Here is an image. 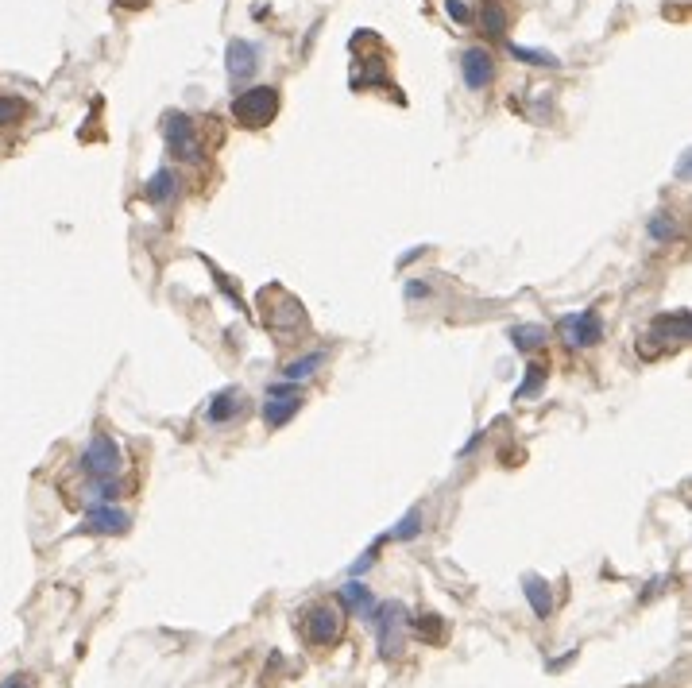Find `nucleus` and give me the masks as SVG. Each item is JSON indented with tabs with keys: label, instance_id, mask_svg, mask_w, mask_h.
<instances>
[{
	"label": "nucleus",
	"instance_id": "nucleus-1",
	"mask_svg": "<svg viewBox=\"0 0 692 688\" xmlns=\"http://www.w3.org/2000/svg\"><path fill=\"white\" fill-rule=\"evenodd\" d=\"M685 344H689V310H677V314H662L650 321V329L638 337V356L658 360V356L677 352Z\"/></svg>",
	"mask_w": 692,
	"mask_h": 688
},
{
	"label": "nucleus",
	"instance_id": "nucleus-2",
	"mask_svg": "<svg viewBox=\"0 0 692 688\" xmlns=\"http://www.w3.org/2000/svg\"><path fill=\"white\" fill-rule=\"evenodd\" d=\"M260 310H263V325H267L275 337H294L298 329H306V310H302V302L283 287H263Z\"/></svg>",
	"mask_w": 692,
	"mask_h": 688
},
{
	"label": "nucleus",
	"instance_id": "nucleus-3",
	"mask_svg": "<svg viewBox=\"0 0 692 688\" xmlns=\"http://www.w3.org/2000/svg\"><path fill=\"white\" fill-rule=\"evenodd\" d=\"M279 113V89L275 86H256V89H244V93H236V101H232V120L240 124V128H267L271 120Z\"/></svg>",
	"mask_w": 692,
	"mask_h": 688
},
{
	"label": "nucleus",
	"instance_id": "nucleus-4",
	"mask_svg": "<svg viewBox=\"0 0 692 688\" xmlns=\"http://www.w3.org/2000/svg\"><path fill=\"white\" fill-rule=\"evenodd\" d=\"M368 623L375 627V638H379V654H383V658H395V654L403 650L406 627H410L403 603H395V600L375 603L372 615H368Z\"/></svg>",
	"mask_w": 692,
	"mask_h": 688
},
{
	"label": "nucleus",
	"instance_id": "nucleus-5",
	"mask_svg": "<svg viewBox=\"0 0 692 688\" xmlns=\"http://www.w3.org/2000/svg\"><path fill=\"white\" fill-rule=\"evenodd\" d=\"M120 464H124L120 445H116L109 433H93L89 445H86V453H82V468H86L89 480H116Z\"/></svg>",
	"mask_w": 692,
	"mask_h": 688
},
{
	"label": "nucleus",
	"instance_id": "nucleus-6",
	"mask_svg": "<svg viewBox=\"0 0 692 688\" xmlns=\"http://www.w3.org/2000/svg\"><path fill=\"white\" fill-rule=\"evenodd\" d=\"M163 140L174 159H186V163H198L202 159V144H198V128L186 113H167L163 116Z\"/></svg>",
	"mask_w": 692,
	"mask_h": 688
},
{
	"label": "nucleus",
	"instance_id": "nucleus-7",
	"mask_svg": "<svg viewBox=\"0 0 692 688\" xmlns=\"http://www.w3.org/2000/svg\"><path fill=\"white\" fill-rule=\"evenodd\" d=\"M306 638L314 642V646H333V642H341V631H345V615L333 607V603H318V607H310L306 611Z\"/></svg>",
	"mask_w": 692,
	"mask_h": 688
},
{
	"label": "nucleus",
	"instance_id": "nucleus-8",
	"mask_svg": "<svg viewBox=\"0 0 692 688\" xmlns=\"http://www.w3.org/2000/svg\"><path fill=\"white\" fill-rule=\"evenodd\" d=\"M561 337L573 348H592V344L604 341V321H600V310H584V314H569L561 317Z\"/></svg>",
	"mask_w": 692,
	"mask_h": 688
},
{
	"label": "nucleus",
	"instance_id": "nucleus-9",
	"mask_svg": "<svg viewBox=\"0 0 692 688\" xmlns=\"http://www.w3.org/2000/svg\"><path fill=\"white\" fill-rule=\"evenodd\" d=\"M302 410V391L298 387H267V402H263V422L271 430H283L290 418Z\"/></svg>",
	"mask_w": 692,
	"mask_h": 688
},
{
	"label": "nucleus",
	"instance_id": "nucleus-10",
	"mask_svg": "<svg viewBox=\"0 0 692 688\" xmlns=\"http://www.w3.org/2000/svg\"><path fill=\"white\" fill-rule=\"evenodd\" d=\"M225 70H229L232 82H248L260 70V47L248 39H232L229 51H225Z\"/></svg>",
	"mask_w": 692,
	"mask_h": 688
},
{
	"label": "nucleus",
	"instance_id": "nucleus-11",
	"mask_svg": "<svg viewBox=\"0 0 692 688\" xmlns=\"http://www.w3.org/2000/svg\"><path fill=\"white\" fill-rule=\"evenodd\" d=\"M244 406H248V395L240 391V387H225V391H217L209 406H205V422L209 426H229L232 418H240L244 414Z\"/></svg>",
	"mask_w": 692,
	"mask_h": 688
},
{
	"label": "nucleus",
	"instance_id": "nucleus-12",
	"mask_svg": "<svg viewBox=\"0 0 692 688\" xmlns=\"http://www.w3.org/2000/svg\"><path fill=\"white\" fill-rule=\"evenodd\" d=\"M461 74H464V86L468 89H488L491 78H495V66H491V51L488 47H468L461 55Z\"/></svg>",
	"mask_w": 692,
	"mask_h": 688
},
{
	"label": "nucleus",
	"instance_id": "nucleus-13",
	"mask_svg": "<svg viewBox=\"0 0 692 688\" xmlns=\"http://www.w3.org/2000/svg\"><path fill=\"white\" fill-rule=\"evenodd\" d=\"M82 526H86L89 534H124L132 526V518L124 515V511H116L113 503H93Z\"/></svg>",
	"mask_w": 692,
	"mask_h": 688
},
{
	"label": "nucleus",
	"instance_id": "nucleus-14",
	"mask_svg": "<svg viewBox=\"0 0 692 688\" xmlns=\"http://www.w3.org/2000/svg\"><path fill=\"white\" fill-rule=\"evenodd\" d=\"M174 194H178V178H174L171 167H159V171L147 178L144 198L151 201V205H167V201H174Z\"/></svg>",
	"mask_w": 692,
	"mask_h": 688
},
{
	"label": "nucleus",
	"instance_id": "nucleus-15",
	"mask_svg": "<svg viewBox=\"0 0 692 688\" xmlns=\"http://www.w3.org/2000/svg\"><path fill=\"white\" fill-rule=\"evenodd\" d=\"M522 592H526V600L534 607V615L538 619H549V611H553V592H549V584L542 576H526L522 580Z\"/></svg>",
	"mask_w": 692,
	"mask_h": 688
},
{
	"label": "nucleus",
	"instance_id": "nucleus-16",
	"mask_svg": "<svg viewBox=\"0 0 692 688\" xmlns=\"http://www.w3.org/2000/svg\"><path fill=\"white\" fill-rule=\"evenodd\" d=\"M341 603H345L352 615H360V619H368V615H372V607H375L372 592H368L364 584H356V580L341 588Z\"/></svg>",
	"mask_w": 692,
	"mask_h": 688
},
{
	"label": "nucleus",
	"instance_id": "nucleus-17",
	"mask_svg": "<svg viewBox=\"0 0 692 688\" xmlns=\"http://www.w3.org/2000/svg\"><path fill=\"white\" fill-rule=\"evenodd\" d=\"M352 86H387V62L383 58H364V70H352Z\"/></svg>",
	"mask_w": 692,
	"mask_h": 688
},
{
	"label": "nucleus",
	"instance_id": "nucleus-18",
	"mask_svg": "<svg viewBox=\"0 0 692 688\" xmlns=\"http://www.w3.org/2000/svg\"><path fill=\"white\" fill-rule=\"evenodd\" d=\"M546 337L549 333L542 329V325H515V329H511V344H515L519 352H534V348H542Z\"/></svg>",
	"mask_w": 692,
	"mask_h": 688
},
{
	"label": "nucleus",
	"instance_id": "nucleus-19",
	"mask_svg": "<svg viewBox=\"0 0 692 688\" xmlns=\"http://www.w3.org/2000/svg\"><path fill=\"white\" fill-rule=\"evenodd\" d=\"M321 364H325V352H310V356H298V360H290L283 375H287L290 383H298V379H310V375L318 372Z\"/></svg>",
	"mask_w": 692,
	"mask_h": 688
},
{
	"label": "nucleus",
	"instance_id": "nucleus-20",
	"mask_svg": "<svg viewBox=\"0 0 692 688\" xmlns=\"http://www.w3.org/2000/svg\"><path fill=\"white\" fill-rule=\"evenodd\" d=\"M546 368L542 364H530L526 368V379H522V387L515 391V402H522V399H530V395H538L542 391V383H546Z\"/></svg>",
	"mask_w": 692,
	"mask_h": 688
},
{
	"label": "nucleus",
	"instance_id": "nucleus-21",
	"mask_svg": "<svg viewBox=\"0 0 692 688\" xmlns=\"http://www.w3.org/2000/svg\"><path fill=\"white\" fill-rule=\"evenodd\" d=\"M422 534V511L414 507V511H406V518L387 534V538H395V542H410V538H418Z\"/></svg>",
	"mask_w": 692,
	"mask_h": 688
},
{
	"label": "nucleus",
	"instance_id": "nucleus-22",
	"mask_svg": "<svg viewBox=\"0 0 692 688\" xmlns=\"http://www.w3.org/2000/svg\"><path fill=\"white\" fill-rule=\"evenodd\" d=\"M646 232H650L654 240L669 244V240H677V221H673L669 213H654V217H650V225H646Z\"/></svg>",
	"mask_w": 692,
	"mask_h": 688
},
{
	"label": "nucleus",
	"instance_id": "nucleus-23",
	"mask_svg": "<svg viewBox=\"0 0 692 688\" xmlns=\"http://www.w3.org/2000/svg\"><path fill=\"white\" fill-rule=\"evenodd\" d=\"M484 28L491 35H503L507 31V8L499 4V0H484Z\"/></svg>",
	"mask_w": 692,
	"mask_h": 688
},
{
	"label": "nucleus",
	"instance_id": "nucleus-24",
	"mask_svg": "<svg viewBox=\"0 0 692 688\" xmlns=\"http://www.w3.org/2000/svg\"><path fill=\"white\" fill-rule=\"evenodd\" d=\"M24 113H28V105H24L20 97H4V93H0V128L16 124V120H20Z\"/></svg>",
	"mask_w": 692,
	"mask_h": 688
},
{
	"label": "nucleus",
	"instance_id": "nucleus-25",
	"mask_svg": "<svg viewBox=\"0 0 692 688\" xmlns=\"http://www.w3.org/2000/svg\"><path fill=\"white\" fill-rule=\"evenodd\" d=\"M511 55L522 58V62H530V66H561V62H557V55L534 51V47H519V43H511Z\"/></svg>",
	"mask_w": 692,
	"mask_h": 688
},
{
	"label": "nucleus",
	"instance_id": "nucleus-26",
	"mask_svg": "<svg viewBox=\"0 0 692 688\" xmlns=\"http://www.w3.org/2000/svg\"><path fill=\"white\" fill-rule=\"evenodd\" d=\"M433 290H430V283H422V279H410L406 283V302H418V298H430Z\"/></svg>",
	"mask_w": 692,
	"mask_h": 688
},
{
	"label": "nucleus",
	"instance_id": "nucleus-27",
	"mask_svg": "<svg viewBox=\"0 0 692 688\" xmlns=\"http://www.w3.org/2000/svg\"><path fill=\"white\" fill-rule=\"evenodd\" d=\"M445 8H449V16H453L457 24H468V20H472V12H468L464 0H445Z\"/></svg>",
	"mask_w": 692,
	"mask_h": 688
},
{
	"label": "nucleus",
	"instance_id": "nucleus-28",
	"mask_svg": "<svg viewBox=\"0 0 692 688\" xmlns=\"http://www.w3.org/2000/svg\"><path fill=\"white\" fill-rule=\"evenodd\" d=\"M0 688H28V677H24V673H16V677H8Z\"/></svg>",
	"mask_w": 692,
	"mask_h": 688
},
{
	"label": "nucleus",
	"instance_id": "nucleus-29",
	"mask_svg": "<svg viewBox=\"0 0 692 688\" xmlns=\"http://www.w3.org/2000/svg\"><path fill=\"white\" fill-rule=\"evenodd\" d=\"M422 252H426V248H410V252H406V256L399 259V267H406V263H414V259L422 256Z\"/></svg>",
	"mask_w": 692,
	"mask_h": 688
},
{
	"label": "nucleus",
	"instance_id": "nucleus-30",
	"mask_svg": "<svg viewBox=\"0 0 692 688\" xmlns=\"http://www.w3.org/2000/svg\"><path fill=\"white\" fill-rule=\"evenodd\" d=\"M677 178H689V151H685L681 163H677Z\"/></svg>",
	"mask_w": 692,
	"mask_h": 688
}]
</instances>
